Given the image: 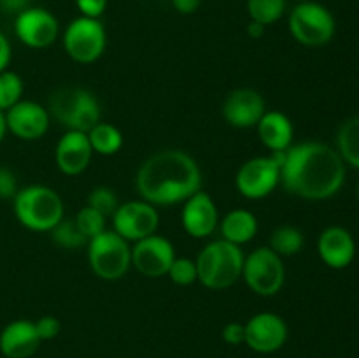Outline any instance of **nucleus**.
<instances>
[{
	"label": "nucleus",
	"mask_w": 359,
	"mask_h": 358,
	"mask_svg": "<svg viewBox=\"0 0 359 358\" xmlns=\"http://www.w3.org/2000/svg\"><path fill=\"white\" fill-rule=\"evenodd\" d=\"M318 253L323 263L330 269H347L356 256V241L347 228L333 225L319 235Z\"/></svg>",
	"instance_id": "a211bd4d"
},
{
	"label": "nucleus",
	"mask_w": 359,
	"mask_h": 358,
	"mask_svg": "<svg viewBox=\"0 0 359 358\" xmlns=\"http://www.w3.org/2000/svg\"><path fill=\"white\" fill-rule=\"evenodd\" d=\"M175 251L172 242L161 235H147L133 244L132 265L146 277H161L168 272Z\"/></svg>",
	"instance_id": "ddd939ff"
},
{
	"label": "nucleus",
	"mask_w": 359,
	"mask_h": 358,
	"mask_svg": "<svg viewBox=\"0 0 359 358\" xmlns=\"http://www.w3.org/2000/svg\"><path fill=\"white\" fill-rule=\"evenodd\" d=\"M7 133V123H6V114H4L2 111H0V142L4 140V137H6Z\"/></svg>",
	"instance_id": "ea45409f"
},
{
	"label": "nucleus",
	"mask_w": 359,
	"mask_h": 358,
	"mask_svg": "<svg viewBox=\"0 0 359 358\" xmlns=\"http://www.w3.org/2000/svg\"><path fill=\"white\" fill-rule=\"evenodd\" d=\"M140 199L153 206H174L202 190V171L189 153L163 150L151 154L135 178Z\"/></svg>",
	"instance_id": "f03ea898"
},
{
	"label": "nucleus",
	"mask_w": 359,
	"mask_h": 358,
	"mask_svg": "<svg viewBox=\"0 0 359 358\" xmlns=\"http://www.w3.org/2000/svg\"><path fill=\"white\" fill-rule=\"evenodd\" d=\"M167 276L170 277L172 283L177 284V286H189V284H193L195 281H198L195 260L188 258V256H175L170 269H168Z\"/></svg>",
	"instance_id": "c756f323"
},
{
	"label": "nucleus",
	"mask_w": 359,
	"mask_h": 358,
	"mask_svg": "<svg viewBox=\"0 0 359 358\" xmlns=\"http://www.w3.org/2000/svg\"><path fill=\"white\" fill-rule=\"evenodd\" d=\"M223 118L235 128H251L258 125L266 112L265 98L252 88H238L228 93L223 102Z\"/></svg>",
	"instance_id": "dca6fc26"
},
{
	"label": "nucleus",
	"mask_w": 359,
	"mask_h": 358,
	"mask_svg": "<svg viewBox=\"0 0 359 358\" xmlns=\"http://www.w3.org/2000/svg\"><path fill=\"white\" fill-rule=\"evenodd\" d=\"M88 263L100 279H121L132 267V248L114 230H105L88 241Z\"/></svg>",
	"instance_id": "423d86ee"
},
{
	"label": "nucleus",
	"mask_w": 359,
	"mask_h": 358,
	"mask_svg": "<svg viewBox=\"0 0 359 358\" xmlns=\"http://www.w3.org/2000/svg\"><path fill=\"white\" fill-rule=\"evenodd\" d=\"M346 181V164L330 144L309 140L291 144L280 167V183L291 195L305 200H328Z\"/></svg>",
	"instance_id": "f257e3e1"
},
{
	"label": "nucleus",
	"mask_w": 359,
	"mask_h": 358,
	"mask_svg": "<svg viewBox=\"0 0 359 358\" xmlns=\"http://www.w3.org/2000/svg\"><path fill=\"white\" fill-rule=\"evenodd\" d=\"M32 0H0V11L6 14H20L25 9H28Z\"/></svg>",
	"instance_id": "c9c22d12"
},
{
	"label": "nucleus",
	"mask_w": 359,
	"mask_h": 358,
	"mask_svg": "<svg viewBox=\"0 0 359 358\" xmlns=\"http://www.w3.org/2000/svg\"><path fill=\"white\" fill-rule=\"evenodd\" d=\"M202 0H172V6L179 14H193L200 7Z\"/></svg>",
	"instance_id": "4c0bfd02"
},
{
	"label": "nucleus",
	"mask_w": 359,
	"mask_h": 358,
	"mask_svg": "<svg viewBox=\"0 0 359 358\" xmlns=\"http://www.w3.org/2000/svg\"><path fill=\"white\" fill-rule=\"evenodd\" d=\"M160 214L153 204L146 200H130L119 204L112 214V230L121 235L126 241H140L147 235L156 234Z\"/></svg>",
	"instance_id": "9b49d317"
},
{
	"label": "nucleus",
	"mask_w": 359,
	"mask_h": 358,
	"mask_svg": "<svg viewBox=\"0 0 359 358\" xmlns=\"http://www.w3.org/2000/svg\"><path fill=\"white\" fill-rule=\"evenodd\" d=\"M74 220H76L79 230L86 235L88 241L93 237H97V235H100L102 232L107 230V221H105L107 220V216H104L102 213H98L97 209L90 207L88 204L79 211V213L76 214V218H74Z\"/></svg>",
	"instance_id": "c85d7f7f"
},
{
	"label": "nucleus",
	"mask_w": 359,
	"mask_h": 358,
	"mask_svg": "<svg viewBox=\"0 0 359 358\" xmlns=\"http://www.w3.org/2000/svg\"><path fill=\"white\" fill-rule=\"evenodd\" d=\"M258 234V220L248 209H233L221 220V239L231 244H248Z\"/></svg>",
	"instance_id": "4be33fe9"
},
{
	"label": "nucleus",
	"mask_w": 359,
	"mask_h": 358,
	"mask_svg": "<svg viewBox=\"0 0 359 358\" xmlns=\"http://www.w3.org/2000/svg\"><path fill=\"white\" fill-rule=\"evenodd\" d=\"M25 84L20 74L13 70H4L0 72V111L6 112L7 109L13 107L14 104L21 100Z\"/></svg>",
	"instance_id": "bb28decb"
},
{
	"label": "nucleus",
	"mask_w": 359,
	"mask_h": 358,
	"mask_svg": "<svg viewBox=\"0 0 359 358\" xmlns=\"http://www.w3.org/2000/svg\"><path fill=\"white\" fill-rule=\"evenodd\" d=\"M287 27L294 41L307 48L328 44L337 30L332 11L314 0L297 4L290 14Z\"/></svg>",
	"instance_id": "0eeeda50"
},
{
	"label": "nucleus",
	"mask_w": 359,
	"mask_h": 358,
	"mask_svg": "<svg viewBox=\"0 0 359 358\" xmlns=\"http://www.w3.org/2000/svg\"><path fill=\"white\" fill-rule=\"evenodd\" d=\"M35 329H37L41 340H51L58 336L62 325L55 316H42V318H39V321H35Z\"/></svg>",
	"instance_id": "2f4dec72"
},
{
	"label": "nucleus",
	"mask_w": 359,
	"mask_h": 358,
	"mask_svg": "<svg viewBox=\"0 0 359 358\" xmlns=\"http://www.w3.org/2000/svg\"><path fill=\"white\" fill-rule=\"evenodd\" d=\"M48 111L67 130L76 132L88 133L100 121V104L86 88L67 86L55 91Z\"/></svg>",
	"instance_id": "39448f33"
},
{
	"label": "nucleus",
	"mask_w": 359,
	"mask_h": 358,
	"mask_svg": "<svg viewBox=\"0 0 359 358\" xmlns=\"http://www.w3.org/2000/svg\"><path fill=\"white\" fill-rule=\"evenodd\" d=\"M18 179L11 168L0 167V199H14L18 193Z\"/></svg>",
	"instance_id": "473e14b6"
},
{
	"label": "nucleus",
	"mask_w": 359,
	"mask_h": 358,
	"mask_svg": "<svg viewBox=\"0 0 359 358\" xmlns=\"http://www.w3.org/2000/svg\"><path fill=\"white\" fill-rule=\"evenodd\" d=\"M244 258L241 246L224 239L209 242L195 260L198 281L209 290H226L242 277Z\"/></svg>",
	"instance_id": "7ed1b4c3"
},
{
	"label": "nucleus",
	"mask_w": 359,
	"mask_h": 358,
	"mask_svg": "<svg viewBox=\"0 0 359 358\" xmlns=\"http://www.w3.org/2000/svg\"><path fill=\"white\" fill-rule=\"evenodd\" d=\"M107 4L109 0H76L81 16L95 18V20H100V16L107 9Z\"/></svg>",
	"instance_id": "72a5a7b5"
},
{
	"label": "nucleus",
	"mask_w": 359,
	"mask_h": 358,
	"mask_svg": "<svg viewBox=\"0 0 359 358\" xmlns=\"http://www.w3.org/2000/svg\"><path fill=\"white\" fill-rule=\"evenodd\" d=\"M11 58H13V49H11V42L6 35L0 32V72L7 70Z\"/></svg>",
	"instance_id": "e433bc0d"
},
{
	"label": "nucleus",
	"mask_w": 359,
	"mask_h": 358,
	"mask_svg": "<svg viewBox=\"0 0 359 358\" xmlns=\"http://www.w3.org/2000/svg\"><path fill=\"white\" fill-rule=\"evenodd\" d=\"M256 130L262 144L270 151H286L293 144V123L280 111H266L256 125Z\"/></svg>",
	"instance_id": "412c9836"
},
{
	"label": "nucleus",
	"mask_w": 359,
	"mask_h": 358,
	"mask_svg": "<svg viewBox=\"0 0 359 358\" xmlns=\"http://www.w3.org/2000/svg\"><path fill=\"white\" fill-rule=\"evenodd\" d=\"M41 343L35 323L30 319H14L0 332V353L6 358H30Z\"/></svg>",
	"instance_id": "aec40b11"
},
{
	"label": "nucleus",
	"mask_w": 359,
	"mask_h": 358,
	"mask_svg": "<svg viewBox=\"0 0 359 358\" xmlns=\"http://www.w3.org/2000/svg\"><path fill=\"white\" fill-rule=\"evenodd\" d=\"M58 20L44 7L30 6L14 18V34L27 48H49L58 39Z\"/></svg>",
	"instance_id": "f8f14e48"
},
{
	"label": "nucleus",
	"mask_w": 359,
	"mask_h": 358,
	"mask_svg": "<svg viewBox=\"0 0 359 358\" xmlns=\"http://www.w3.org/2000/svg\"><path fill=\"white\" fill-rule=\"evenodd\" d=\"M51 237L60 248L63 249H79L81 246L88 244V239L77 227L76 220H65L63 218L58 225L51 230Z\"/></svg>",
	"instance_id": "cd10ccee"
},
{
	"label": "nucleus",
	"mask_w": 359,
	"mask_h": 358,
	"mask_svg": "<svg viewBox=\"0 0 359 358\" xmlns=\"http://www.w3.org/2000/svg\"><path fill=\"white\" fill-rule=\"evenodd\" d=\"M7 132L21 140H37L46 135L51 114L44 105L34 100H20L6 112Z\"/></svg>",
	"instance_id": "4468645a"
},
{
	"label": "nucleus",
	"mask_w": 359,
	"mask_h": 358,
	"mask_svg": "<svg viewBox=\"0 0 359 358\" xmlns=\"http://www.w3.org/2000/svg\"><path fill=\"white\" fill-rule=\"evenodd\" d=\"M181 221L186 234L191 235V237L205 239L212 235L219 225V213H217L212 197L203 190L193 193L189 199L184 200Z\"/></svg>",
	"instance_id": "f3484780"
},
{
	"label": "nucleus",
	"mask_w": 359,
	"mask_h": 358,
	"mask_svg": "<svg viewBox=\"0 0 359 358\" xmlns=\"http://www.w3.org/2000/svg\"><path fill=\"white\" fill-rule=\"evenodd\" d=\"M223 339L231 346H238V344L245 343V325L238 321L228 323L223 329Z\"/></svg>",
	"instance_id": "f704fd0d"
},
{
	"label": "nucleus",
	"mask_w": 359,
	"mask_h": 358,
	"mask_svg": "<svg viewBox=\"0 0 359 358\" xmlns=\"http://www.w3.org/2000/svg\"><path fill=\"white\" fill-rule=\"evenodd\" d=\"M13 209L16 220L32 232H51L63 220V200L44 185L18 190Z\"/></svg>",
	"instance_id": "20e7f679"
},
{
	"label": "nucleus",
	"mask_w": 359,
	"mask_h": 358,
	"mask_svg": "<svg viewBox=\"0 0 359 358\" xmlns=\"http://www.w3.org/2000/svg\"><path fill=\"white\" fill-rule=\"evenodd\" d=\"M358 200H359V185H358Z\"/></svg>",
	"instance_id": "79ce46f5"
},
{
	"label": "nucleus",
	"mask_w": 359,
	"mask_h": 358,
	"mask_svg": "<svg viewBox=\"0 0 359 358\" xmlns=\"http://www.w3.org/2000/svg\"><path fill=\"white\" fill-rule=\"evenodd\" d=\"M107 32L100 20L79 16L72 20L63 34V48L77 63H93L104 55Z\"/></svg>",
	"instance_id": "1a4fd4ad"
},
{
	"label": "nucleus",
	"mask_w": 359,
	"mask_h": 358,
	"mask_svg": "<svg viewBox=\"0 0 359 358\" xmlns=\"http://www.w3.org/2000/svg\"><path fill=\"white\" fill-rule=\"evenodd\" d=\"M297 2L298 4H300V2H311V0H297Z\"/></svg>",
	"instance_id": "a19ab883"
},
{
	"label": "nucleus",
	"mask_w": 359,
	"mask_h": 358,
	"mask_svg": "<svg viewBox=\"0 0 359 358\" xmlns=\"http://www.w3.org/2000/svg\"><path fill=\"white\" fill-rule=\"evenodd\" d=\"M337 151L344 164L359 168V116L347 118L337 132Z\"/></svg>",
	"instance_id": "5701e85b"
},
{
	"label": "nucleus",
	"mask_w": 359,
	"mask_h": 358,
	"mask_svg": "<svg viewBox=\"0 0 359 358\" xmlns=\"http://www.w3.org/2000/svg\"><path fill=\"white\" fill-rule=\"evenodd\" d=\"M91 150L93 153L102 154V157H111L116 154L123 146V133L118 126L112 123L98 121L93 128L88 132Z\"/></svg>",
	"instance_id": "b1692460"
},
{
	"label": "nucleus",
	"mask_w": 359,
	"mask_h": 358,
	"mask_svg": "<svg viewBox=\"0 0 359 358\" xmlns=\"http://www.w3.org/2000/svg\"><path fill=\"white\" fill-rule=\"evenodd\" d=\"M93 150H91L88 133L76 132V130H67L60 137L55 150V161L58 165L60 172L65 175H79L90 165Z\"/></svg>",
	"instance_id": "6ab92c4d"
},
{
	"label": "nucleus",
	"mask_w": 359,
	"mask_h": 358,
	"mask_svg": "<svg viewBox=\"0 0 359 358\" xmlns=\"http://www.w3.org/2000/svg\"><path fill=\"white\" fill-rule=\"evenodd\" d=\"M287 340V325L276 312H258L245 323V343L256 353H273Z\"/></svg>",
	"instance_id": "2eb2a0df"
},
{
	"label": "nucleus",
	"mask_w": 359,
	"mask_h": 358,
	"mask_svg": "<svg viewBox=\"0 0 359 358\" xmlns=\"http://www.w3.org/2000/svg\"><path fill=\"white\" fill-rule=\"evenodd\" d=\"M88 206L97 209L104 216H112L114 211L118 209L119 202L118 197H116V193L111 188H107V186H97L95 190H91L90 197H88Z\"/></svg>",
	"instance_id": "7c9ffc66"
},
{
	"label": "nucleus",
	"mask_w": 359,
	"mask_h": 358,
	"mask_svg": "<svg viewBox=\"0 0 359 358\" xmlns=\"http://www.w3.org/2000/svg\"><path fill=\"white\" fill-rule=\"evenodd\" d=\"M245 32H248V35L251 39H259L263 37V34H265V25L258 23V21H249Z\"/></svg>",
	"instance_id": "58836bf2"
},
{
	"label": "nucleus",
	"mask_w": 359,
	"mask_h": 358,
	"mask_svg": "<svg viewBox=\"0 0 359 358\" xmlns=\"http://www.w3.org/2000/svg\"><path fill=\"white\" fill-rule=\"evenodd\" d=\"M242 279L259 297H273L283 290L286 279L283 256L269 246L252 249L244 258Z\"/></svg>",
	"instance_id": "6e6552de"
},
{
	"label": "nucleus",
	"mask_w": 359,
	"mask_h": 358,
	"mask_svg": "<svg viewBox=\"0 0 359 358\" xmlns=\"http://www.w3.org/2000/svg\"><path fill=\"white\" fill-rule=\"evenodd\" d=\"M286 13V0H248V14L251 21L272 25Z\"/></svg>",
	"instance_id": "a878e982"
},
{
	"label": "nucleus",
	"mask_w": 359,
	"mask_h": 358,
	"mask_svg": "<svg viewBox=\"0 0 359 358\" xmlns=\"http://www.w3.org/2000/svg\"><path fill=\"white\" fill-rule=\"evenodd\" d=\"M304 244L305 237L300 228L293 225H283L272 232L269 248L273 249L279 256H293L304 249Z\"/></svg>",
	"instance_id": "393cba45"
},
{
	"label": "nucleus",
	"mask_w": 359,
	"mask_h": 358,
	"mask_svg": "<svg viewBox=\"0 0 359 358\" xmlns=\"http://www.w3.org/2000/svg\"><path fill=\"white\" fill-rule=\"evenodd\" d=\"M279 183L280 165L273 158V154L256 157L244 161L235 178L238 193L249 200L265 199L277 188Z\"/></svg>",
	"instance_id": "9d476101"
}]
</instances>
